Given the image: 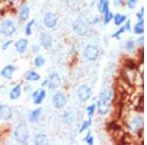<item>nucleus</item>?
Returning <instances> with one entry per match:
<instances>
[{
	"label": "nucleus",
	"mask_w": 147,
	"mask_h": 145,
	"mask_svg": "<svg viewBox=\"0 0 147 145\" xmlns=\"http://www.w3.org/2000/svg\"><path fill=\"white\" fill-rule=\"evenodd\" d=\"M41 113H42V108H40V107L32 110L30 113V115H28V122L32 123H36L38 122L40 116H41Z\"/></svg>",
	"instance_id": "nucleus-20"
},
{
	"label": "nucleus",
	"mask_w": 147,
	"mask_h": 145,
	"mask_svg": "<svg viewBox=\"0 0 147 145\" xmlns=\"http://www.w3.org/2000/svg\"><path fill=\"white\" fill-rule=\"evenodd\" d=\"M45 98H46L45 89H39V92H38V94H37V96L34 99V105H37V106L41 105Z\"/></svg>",
	"instance_id": "nucleus-25"
},
{
	"label": "nucleus",
	"mask_w": 147,
	"mask_h": 145,
	"mask_svg": "<svg viewBox=\"0 0 147 145\" xmlns=\"http://www.w3.org/2000/svg\"><path fill=\"white\" fill-rule=\"evenodd\" d=\"M98 99V97H96V96H93V98H92V101L93 102H96V100Z\"/></svg>",
	"instance_id": "nucleus-47"
},
{
	"label": "nucleus",
	"mask_w": 147,
	"mask_h": 145,
	"mask_svg": "<svg viewBox=\"0 0 147 145\" xmlns=\"http://www.w3.org/2000/svg\"><path fill=\"white\" fill-rule=\"evenodd\" d=\"M100 54H101V51H100V49H99V47L94 44L86 45L84 49V52H82L84 58L86 61H89V62L96 61L97 59L100 57Z\"/></svg>",
	"instance_id": "nucleus-3"
},
{
	"label": "nucleus",
	"mask_w": 147,
	"mask_h": 145,
	"mask_svg": "<svg viewBox=\"0 0 147 145\" xmlns=\"http://www.w3.org/2000/svg\"><path fill=\"white\" fill-rule=\"evenodd\" d=\"M111 111V102H105L97 99L96 100V113L99 116H104L108 115Z\"/></svg>",
	"instance_id": "nucleus-11"
},
{
	"label": "nucleus",
	"mask_w": 147,
	"mask_h": 145,
	"mask_svg": "<svg viewBox=\"0 0 147 145\" xmlns=\"http://www.w3.org/2000/svg\"><path fill=\"white\" fill-rule=\"evenodd\" d=\"M47 84H48L47 80H44L43 82H41V87H45V86H47Z\"/></svg>",
	"instance_id": "nucleus-45"
},
{
	"label": "nucleus",
	"mask_w": 147,
	"mask_h": 145,
	"mask_svg": "<svg viewBox=\"0 0 147 145\" xmlns=\"http://www.w3.org/2000/svg\"><path fill=\"white\" fill-rule=\"evenodd\" d=\"M113 96H114L113 89L110 88V87H107V88L103 89L100 92V94H99V96H98V99L102 101H105V102H111L113 99Z\"/></svg>",
	"instance_id": "nucleus-17"
},
{
	"label": "nucleus",
	"mask_w": 147,
	"mask_h": 145,
	"mask_svg": "<svg viewBox=\"0 0 147 145\" xmlns=\"http://www.w3.org/2000/svg\"><path fill=\"white\" fill-rule=\"evenodd\" d=\"M113 17H114V13L111 11H108L106 13L103 14V18H102V22H103L104 25H108L113 21Z\"/></svg>",
	"instance_id": "nucleus-31"
},
{
	"label": "nucleus",
	"mask_w": 147,
	"mask_h": 145,
	"mask_svg": "<svg viewBox=\"0 0 147 145\" xmlns=\"http://www.w3.org/2000/svg\"><path fill=\"white\" fill-rule=\"evenodd\" d=\"M125 30H127V32H131V28H132V24H131V21L127 19V21H125V23L124 24Z\"/></svg>",
	"instance_id": "nucleus-39"
},
{
	"label": "nucleus",
	"mask_w": 147,
	"mask_h": 145,
	"mask_svg": "<svg viewBox=\"0 0 147 145\" xmlns=\"http://www.w3.org/2000/svg\"><path fill=\"white\" fill-rule=\"evenodd\" d=\"M38 92H39V89H35L34 91H32V100L35 98V97L37 96V94H38Z\"/></svg>",
	"instance_id": "nucleus-44"
},
{
	"label": "nucleus",
	"mask_w": 147,
	"mask_h": 145,
	"mask_svg": "<svg viewBox=\"0 0 147 145\" xmlns=\"http://www.w3.org/2000/svg\"><path fill=\"white\" fill-rule=\"evenodd\" d=\"M14 138L20 144L27 143L30 139V132L26 123H20L16 127L14 130Z\"/></svg>",
	"instance_id": "nucleus-2"
},
{
	"label": "nucleus",
	"mask_w": 147,
	"mask_h": 145,
	"mask_svg": "<svg viewBox=\"0 0 147 145\" xmlns=\"http://www.w3.org/2000/svg\"><path fill=\"white\" fill-rule=\"evenodd\" d=\"M138 1L139 0H125V5L129 10H134L138 5Z\"/></svg>",
	"instance_id": "nucleus-32"
},
{
	"label": "nucleus",
	"mask_w": 147,
	"mask_h": 145,
	"mask_svg": "<svg viewBox=\"0 0 147 145\" xmlns=\"http://www.w3.org/2000/svg\"><path fill=\"white\" fill-rule=\"evenodd\" d=\"M30 10L28 5L23 4L19 9V20H20V22H27L28 18H30Z\"/></svg>",
	"instance_id": "nucleus-15"
},
{
	"label": "nucleus",
	"mask_w": 147,
	"mask_h": 145,
	"mask_svg": "<svg viewBox=\"0 0 147 145\" xmlns=\"http://www.w3.org/2000/svg\"><path fill=\"white\" fill-rule=\"evenodd\" d=\"M34 142L35 145H46L48 144V137L45 134L39 132L34 136Z\"/></svg>",
	"instance_id": "nucleus-23"
},
{
	"label": "nucleus",
	"mask_w": 147,
	"mask_h": 145,
	"mask_svg": "<svg viewBox=\"0 0 147 145\" xmlns=\"http://www.w3.org/2000/svg\"><path fill=\"white\" fill-rule=\"evenodd\" d=\"M136 21L144 19V6H141L140 8H139V10L136 13Z\"/></svg>",
	"instance_id": "nucleus-36"
},
{
	"label": "nucleus",
	"mask_w": 147,
	"mask_h": 145,
	"mask_svg": "<svg viewBox=\"0 0 147 145\" xmlns=\"http://www.w3.org/2000/svg\"><path fill=\"white\" fill-rule=\"evenodd\" d=\"M136 47H137V45H136V42L134 39L127 38L125 41L124 49L127 52V53H134V52L136 50Z\"/></svg>",
	"instance_id": "nucleus-21"
},
{
	"label": "nucleus",
	"mask_w": 147,
	"mask_h": 145,
	"mask_svg": "<svg viewBox=\"0 0 147 145\" xmlns=\"http://www.w3.org/2000/svg\"><path fill=\"white\" fill-rule=\"evenodd\" d=\"M72 30L79 36H85L88 34V27L87 24L82 19H77L72 23Z\"/></svg>",
	"instance_id": "nucleus-5"
},
{
	"label": "nucleus",
	"mask_w": 147,
	"mask_h": 145,
	"mask_svg": "<svg viewBox=\"0 0 147 145\" xmlns=\"http://www.w3.org/2000/svg\"><path fill=\"white\" fill-rule=\"evenodd\" d=\"M35 24V20L34 19V20H30L28 21V22L27 23V25H26L25 27V34L27 35V36H30L32 34V27L34 26Z\"/></svg>",
	"instance_id": "nucleus-30"
},
{
	"label": "nucleus",
	"mask_w": 147,
	"mask_h": 145,
	"mask_svg": "<svg viewBox=\"0 0 147 145\" xmlns=\"http://www.w3.org/2000/svg\"><path fill=\"white\" fill-rule=\"evenodd\" d=\"M108 11H110V1H109V0H105L99 12L103 15L104 13H106V12H108Z\"/></svg>",
	"instance_id": "nucleus-35"
},
{
	"label": "nucleus",
	"mask_w": 147,
	"mask_h": 145,
	"mask_svg": "<svg viewBox=\"0 0 147 145\" xmlns=\"http://www.w3.org/2000/svg\"><path fill=\"white\" fill-rule=\"evenodd\" d=\"M39 45L44 48L45 50H48L53 45V37L48 32H41L39 35Z\"/></svg>",
	"instance_id": "nucleus-12"
},
{
	"label": "nucleus",
	"mask_w": 147,
	"mask_h": 145,
	"mask_svg": "<svg viewBox=\"0 0 147 145\" xmlns=\"http://www.w3.org/2000/svg\"><path fill=\"white\" fill-rule=\"evenodd\" d=\"M15 1H17V0H7V2H8V3H10V4L14 3Z\"/></svg>",
	"instance_id": "nucleus-46"
},
{
	"label": "nucleus",
	"mask_w": 147,
	"mask_h": 145,
	"mask_svg": "<svg viewBox=\"0 0 147 145\" xmlns=\"http://www.w3.org/2000/svg\"><path fill=\"white\" fill-rule=\"evenodd\" d=\"M24 78L27 82H36L40 80V75L36 71L34 70H28L27 72L24 74Z\"/></svg>",
	"instance_id": "nucleus-16"
},
{
	"label": "nucleus",
	"mask_w": 147,
	"mask_h": 145,
	"mask_svg": "<svg viewBox=\"0 0 147 145\" xmlns=\"http://www.w3.org/2000/svg\"><path fill=\"white\" fill-rule=\"evenodd\" d=\"M16 70H17L16 66L12 65V64H9V65H6L5 67L0 71V76L5 78V80H11V78H13V75Z\"/></svg>",
	"instance_id": "nucleus-13"
},
{
	"label": "nucleus",
	"mask_w": 147,
	"mask_h": 145,
	"mask_svg": "<svg viewBox=\"0 0 147 145\" xmlns=\"http://www.w3.org/2000/svg\"><path fill=\"white\" fill-rule=\"evenodd\" d=\"M84 142L88 145L94 144V137H93V135L91 134V130H88V132H87L86 135H85L84 138Z\"/></svg>",
	"instance_id": "nucleus-34"
},
{
	"label": "nucleus",
	"mask_w": 147,
	"mask_h": 145,
	"mask_svg": "<svg viewBox=\"0 0 147 145\" xmlns=\"http://www.w3.org/2000/svg\"><path fill=\"white\" fill-rule=\"evenodd\" d=\"M28 40L27 38H20L14 43L16 51H17L19 54L26 53V51H27V49H28Z\"/></svg>",
	"instance_id": "nucleus-14"
},
{
	"label": "nucleus",
	"mask_w": 147,
	"mask_h": 145,
	"mask_svg": "<svg viewBox=\"0 0 147 145\" xmlns=\"http://www.w3.org/2000/svg\"><path fill=\"white\" fill-rule=\"evenodd\" d=\"M127 20V16L125 15V14H122V13L114 14L113 22H114V25L117 26V27H120V26L124 25Z\"/></svg>",
	"instance_id": "nucleus-22"
},
{
	"label": "nucleus",
	"mask_w": 147,
	"mask_h": 145,
	"mask_svg": "<svg viewBox=\"0 0 147 145\" xmlns=\"http://www.w3.org/2000/svg\"><path fill=\"white\" fill-rule=\"evenodd\" d=\"M137 66H138V64L136 63V61L131 60V59H129L125 63V67L129 71H136L137 69Z\"/></svg>",
	"instance_id": "nucleus-33"
},
{
	"label": "nucleus",
	"mask_w": 147,
	"mask_h": 145,
	"mask_svg": "<svg viewBox=\"0 0 147 145\" xmlns=\"http://www.w3.org/2000/svg\"><path fill=\"white\" fill-rule=\"evenodd\" d=\"M58 24V17L53 12H47L43 16V25L47 28H54Z\"/></svg>",
	"instance_id": "nucleus-10"
},
{
	"label": "nucleus",
	"mask_w": 147,
	"mask_h": 145,
	"mask_svg": "<svg viewBox=\"0 0 147 145\" xmlns=\"http://www.w3.org/2000/svg\"><path fill=\"white\" fill-rule=\"evenodd\" d=\"M77 96L80 102H87L92 97V90L87 84H80L78 86Z\"/></svg>",
	"instance_id": "nucleus-6"
},
{
	"label": "nucleus",
	"mask_w": 147,
	"mask_h": 145,
	"mask_svg": "<svg viewBox=\"0 0 147 145\" xmlns=\"http://www.w3.org/2000/svg\"><path fill=\"white\" fill-rule=\"evenodd\" d=\"M100 22H101V19L98 16H95V17H93V19H92V24L93 25H98Z\"/></svg>",
	"instance_id": "nucleus-43"
},
{
	"label": "nucleus",
	"mask_w": 147,
	"mask_h": 145,
	"mask_svg": "<svg viewBox=\"0 0 147 145\" xmlns=\"http://www.w3.org/2000/svg\"><path fill=\"white\" fill-rule=\"evenodd\" d=\"M131 30L136 35L144 34V19H142V20H137L136 23L132 26Z\"/></svg>",
	"instance_id": "nucleus-19"
},
{
	"label": "nucleus",
	"mask_w": 147,
	"mask_h": 145,
	"mask_svg": "<svg viewBox=\"0 0 147 145\" xmlns=\"http://www.w3.org/2000/svg\"><path fill=\"white\" fill-rule=\"evenodd\" d=\"M85 111H86L87 117H88V118H93L94 115H95V113H96V103H95V102H93V103L90 104V105L86 106Z\"/></svg>",
	"instance_id": "nucleus-29"
},
{
	"label": "nucleus",
	"mask_w": 147,
	"mask_h": 145,
	"mask_svg": "<svg viewBox=\"0 0 147 145\" xmlns=\"http://www.w3.org/2000/svg\"><path fill=\"white\" fill-rule=\"evenodd\" d=\"M125 127L130 134L137 135L139 138H141L142 132H143L144 127V118L140 112L131 113L125 121Z\"/></svg>",
	"instance_id": "nucleus-1"
},
{
	"label": "nucleus",
	"mask_w": 147,
	"mask_h": 145,
	"mask_svg": "<svg viewBox=\"0 0 147 145\" xmlns=\"http://www.w3.org/2000/svg\"><path fill=\"white\" fill-rule=\"evenodd\" d=\"M125 0H113V5L114 7H121L123 5H125Z\"/></svg>",
	"instance_id": "nucleus-40"
},
{
	"label": "nucleus",
	"mask_w": 147,
	"mask_h": 145,
	"mask_svg": "<svg viewBox=\"0 0 147 145\" xmlns=\"http://www.w3.org/2000/svg\"><path fill=\"white\" fill-rule=\"evenodd\" d=\"M47 87L50 90H57L62 84V78L57 72H52L47 78Z\"/></svg>",
	"instance_id": "nucleus-7"
},
{
	"label": "nucleus",
	"mask_w": 147,
	"mask_h": 145,
	"mask_svg": "<svg viewBox=\"0 0 147 145\" xmlns=\"http://www.w3.org/2000/svg\"><path fill=\"white\" fill-rule=\"evenodd\" d=\"M62 121L65 125H71V123H73L74 121H75V115H74L73 112H70V111L64 112L62 115Z\"/></svg>",
	"instance_id": "nucleus-24"
},
{
	"label": "nucleus",
	"mask_w": 147,
	"mask_h": 145,
	"mask_svg": "<svg viewBox=\"0 0 147 145\" xmlns=\"http://www.w3.org/2000/svg\"><path fill=\"white\" fill-rule=\"evenodd\" d=\"M14 110L12 106L8 104H0V120L3 122H8L13 118Z\"/></svg>",
	"instance_id": "nucleus-9"
},
{
	"label": "nucleus",
	"mask_w": 147,
	"mask_h": 145,
	"mask_svg": "<svg viewBox=\"0 0 147 145\" xmlns=\"http://www.w3.org/2000/svg\"><path fill=\"white\" fill-rule=\"evenodd\" d=\"M67 103V97L62 91H56L52 95V105L57 110H61Z\"/></svg>",
	"instance_id": "nucleus-8"
},
{
	"label": "nucleus",
	"mask_w": 147,
	"mask_h": 145,
	"mask_svg": "<svg viewBox=\"0 0 147 145\" xmlns=\"http://www.w3.org/2000/svg\"><path fill=\"white\" fill-rule=\"evenodd\" d=\"M136 45L137 47H143L144 45V35H137V38L136 39Z\"/></svg>",
	"instance_id": "nucleus-37"
},
{
	"label": "nucleus",
	"mask_w": 147,
	"mask_h": 145,
	"mask_svg": "<svg viewBox=\"0 0 147 145\" xmlns=\"http://www.w3.org/2000/svg\"><path fill=\"white\" fill-rule=\"evenodd\" d=\"M22 89H23L24 92H26V93H30V92L32 91V85H30V84H25L22 87Z\"/></svg>",
	"instance_id": "nucleus-42"
},
{
	"label": "nucleus",
	"mask_w": 147,
	"mask_h": 145,
	"mask_svg": "<svg viewBox=\"0 0 147 145\" xmlns=\"http://www.w3.org/2000/svg\"><path fill=\"white\" fill-rule=\"evenodd\" d=\"M45 58H44L42 55H39V54H37L36 56L34 57V65L35 66L36 68H41L42 66H44V64H45Z\"/></svg>",
	"instance_id": "nucleus-28"
},
{
	"label": "nucleus",
	"mask_w": 147,
	"mask_h": 145,
	"mask_svg": "<svg viewBox=\"0 0 147 145\" xmlns=\"http://www.w3.org/2000/svg\"><path fill=\"white\" fill-rule=\"evenodd\" d=\"M125 32H127V30H125V26L122 25V26H120L119 28H118L115 32H113V34H111V37H112V38L117 39V40H121V36H122Z\"/></svg>",
	"instance_id": "nucleus-26"
},
{
	"label": "nucleus",
	"mask_w": 147,
	"mask_h": 145,
	"mask_svg": "<svg viewBox=\"0 0 147 145\" xmlns=\"http://www.w3.org/2000/svg\"><path fill=\"white\" fill-rule=\"evenodd\" d=\"M91 125H92V118H88V120H85L82 122L78 132H79V134H82L85 130H88V128H90Z\"/></svg>",
	"instance_id": "nucleus-27"
},
{
	"label": "nucleus",
	"mask_w": 147,
	"mask_h": 145,
	"mask_svg": "<svg viewBox=\"0 0 147 145\" xmlns=\"http://www.w3.org/2000/svg\"><path fill=\"white\" fill-rule=\"evenodd\" d=\"M16 30H17L16 24L11 19H6L0 24V32L5 37L12 36L16 32Z\"/></svg>",
	"instance_id": "nucleus-4"
},
{
	"label": "nucleus",
	"mask_w": 147,
	"mask_h": 145,
	"mask_svg": "<svg viewBox=\"0 0 147 145\" xmlns=\"http://www.w3.org/2000/svg\"><path fill=\"white\" fill-rule=\"evenodd\" d=\"M22 91L23 89L20 84L14 85L10 91H9V98H10V100H18L21 97V95H22Z\"/></svg>",
	"instance_id": "nucleus-18"
},
{
	"label": "nucleus",
	"mask_w": 147,
	"mask_h": 145,
	"mask_svg": "<svg viewBox=\"0 0 147 145\" xmlns=\"http://www.w3.org/2000/svg\"><path fill=\"white\" fill-rule=\"evenodd\" d=\"M13 42H14V41H13L12 39L6 40L5 42H3V43H2V45H1V49H2V50H4V51L7 50V49H8L9 47L11 46V44L13 43Z\"/></svg>",
	"instance_id": "nucleus-38"
},
{
	"label": "nucleus",
	"mask_w": 147,
	"mask_h": 145,
	"mask_svg": "<svg viewBox=\"0 0 147 145\" xmlns=\"http://www.w3.org/2000/svg\"><path fill=\"white\" fill-rule=\"evenodd\" d=\"M39 51H40V45H38V44H34L32 46V53L38 54Z\"/></svg>",
	"instance_id": "nucleus-41"
}]
</instances>
